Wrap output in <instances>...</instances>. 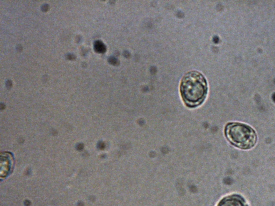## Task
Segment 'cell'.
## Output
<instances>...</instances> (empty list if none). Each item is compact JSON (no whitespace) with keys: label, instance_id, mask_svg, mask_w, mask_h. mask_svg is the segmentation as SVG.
Masks as SVG:
<instances>
[{"label":"cell","instance_id":"2","mask_svg":"<svg viewBox=\"0 0 275 206\" xmlns=\"http://www.w3.org/2000/svg\"><path fill=\"white\" fill-rule=\"evenodd\" d=\"M225 136L234 146L249 150L256 144L257 136L253 128L240 122H230L226 126Z\"/></svg>","mask_w":275,"mask_h":206},{"label":"cell","instance_id":"3","mask_svg":"<svg viewBox=\"0 0 275 206\" xmlns=\"http://www.w3.org/2000/svg\"><path fill=\"white\" fill-rule=\"evenodd\" d=\"M217 206H249L244 197L239 194H232L225 197Z\"/></svg>","mask_w":275,"mask_h":206},{"label":"cell","instance_id":"1","mask_svg":"<svg viewBox=\"0 0 275 206\" xmlns=\"http://www.w3.org/2000/svg\"><path fill=\"white\" fill-rule=\"evenodd\" d=\"M207 90L206 78L199 72H188L182 79L180 92L184 102L189 107H196L203 103Z\"/></svg>","mask_w":275,"mask_h":206},{"label":"cell","instance_id":"5","mask_svg":"<svg viewBox=\"0 0 275 206\" xmlns=\"http://www.w3.org/2000/svg\"><path fill=\"white\" fill-rule=\"evenodd\" d=\"M94 48H95V50H96L97 52H99V53L104 52L106 49L104 44L100 41H96L95 43Z\"/></svg>","mask_w":275,"mask_h":206},{"label":"cell","instance_id":"4","mask_svg":"<svg viewBox=\"0 0 275 206\" xmlns=\"http://www.w3.org/2000/svg\"><path fill=\"white\" fill-rule=\"evenodd\" d=\"M12 166V161L10 158L9 155H4V158L2 156L1 158V175L3 173V175H6L8 172H9L10 169Z\"/></svg>","mask_w":275,"mask_h":206}]
</instances>
